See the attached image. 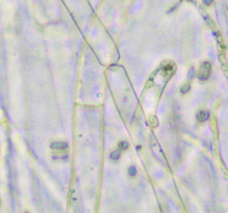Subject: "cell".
Listing matches in <instances>:
<instances>
[{
    "label": "cell",
    "instance_id": "obj_8",
    "mask_svg": "<svg viewBox=\"0 0 228 213\" xmlns=\"http://www.w3.org/2000/svg\"><path fill=\"white\" fill-rule=\"evenodd\" d=\"M205 3H206V5H210V3H211V0H205Z\"/></svg>",
    "mask_w": 228,
    "mask_h": 213
},
{
    "label": "cell",
    "instance_id": "obj_6",
    "mask_svg": "<svg viewBox=\"0 0 228 213\" xmlns=\"http://www.w3.org/2000/svg\"><path fill=\"white\" fill-rule=\"evenodd\" d=\"M189 89H190V86H189V83H187V84H184V86L181 87L180 91H181V93H186V92L189 91Z\"/></svg>",
    "mask_w": 228,
    "mask_h": 213
},
{
    "label": "cell",
    "instance_id": "obj_2",
    "mask_svg": "<svg viewBox=\"0 0 228 213\" xmlns=\"http://www.w3.org/2000/svg\"><path fill=\"white\" fill-rule=\"evenodd\" d=\"M50 148L52 149V150H56V151H65V150H67V148H68V144H67L66 142L55 141V142H51Z\"/></svg>",
    "mask_w": 228,
    "mask_h": 213
},
{
    "label": "cell",
    "instance_id": "obj_1",
    "mask_svg": "<svg viewBox=\"0 0 228 213\" xmlns=\"http://www.w3.org/2000/svg\"><path fill=\"white\" fill-rule=\"evenodd\" d=\"M210 72H211V65L208 61L203 62L200 65V69H199V79L201 81L207 80L210 76Z\"/></svg>",
    "mask_w": 228,
    "mask_h": 213
},
{
    "label": "cell",
    "instance_id": "obj_5",
    "mask_svg": "<svg viewBox=\"0 0 228 213\" xmlns=\"http://www.w3.org/2000/svg\"><path fill=\"white\" fill-rule=\"evenodd\" d=\"M128 149V143L126 141L119 142V150H127Z\"/></svg>",
    "mask_w": 228,
    "mask_h": 213
},
{
    "label": "cell",
    "instance_id": "obj_3",
    "mask_svg": "<svg viewBox=\"0 0 228 213\" xmlns=\"http://www.w3.org/2000/svg\"><path fill=\"white\" fill-rule=\"evenodd\" d=\"M196 118H197V120H198L199 122H205L208 118H209V113H208L206 110H200V111L196 114Z\"/></svg>",
    "mask_w": 228,
    "mask_h": 213
},
{
    "label": "cell",
    "instance_id": "obj_4",
    "mask_svg": "<svg viewBox=\"0 0 228 213\" xmlns=\"http://www.w3.org/2000/svg\"><path fill=\"white\" fill-rule=\"evenodd\" d=\"M110 159L112 160L114 162H117L118 160L120 159V152H119V150H116V151H114V152H111Z\"/></svg>",
    "mask_w": 228,
    "mask_h": 213
},
{
    "label": "cell",
    "instance_id": "obj_7",
    "mask_svg": "<svg viewBox=\"0 0 228 213\" xmlns=\"http://www.w3.org/2000/svg\"><path fill=\"white\" fill-rule=\"evenodd\" d=\"M136 173H137V170H136L135 166H130V168H129V175H130V177H135Z\"/></svg>",
    "mask_w": 228,
    "mask_h": 213
}]
</instances>
